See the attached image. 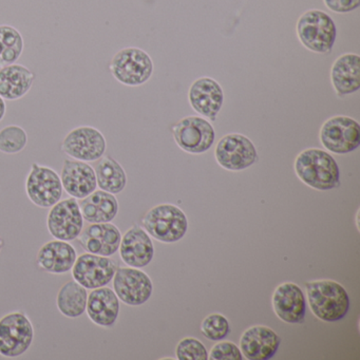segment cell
Instances as JSON below:
<instances>
[{"mask_svg":"<svg viewBox=\"0 0 360 360\" xmlns=\"http://www.w3.org/2000/svg\"><path fill=\"white\" fill-rule=\"evenodd\" d=\"M24 51V39L14 27L0 26V68L15 64Z\"/></svg>","mask_w":360,"mask_h":360,"instance_id":"obj_28","label":"cell"},{"mask_svg":"<svg viewBox=\"0 0 360 360\" xmlns=\"http://www.w3.org/2000/svg\"><path fill=\"white\" fill-rule=\"evenodd\" d=\"M60 180L64 191L77 200L88 197L98 187L94 167L77 160H65Z\"/></svg>","mask_w":360,"mask_h":360,"instance_id":"obj_19","label":"cell"},{"mask_svg":"<svg viewBox=\"0 0 360 360\" xmlns=\"http://www.w3.org/2000/svg\"><path fill=\"white\" fill-rule=\"evenodd\" d=\"M323 3L328 10L340 14L349 13L360 6V0H323Z\"/></svg>","mask_w":360,"mask_h":360,"instance_id":"obj_33","label":"cell"},{"mask_svg":"<svg viewBox=\"0 0 360 360\" xmlns=\"http://www.w3.org/2000/svg\"><path fill=\"white\" fill-rule=\"evenodd\" d=\"M319 139L322 146L330 153L347 155L359 147V124L345 115L330 117L321 126Z\"/></svg>","mask_w":360,"mask_h":360,"instance_id":"obj_7","label":"cell"},{"mask_svg":"<svg viewBox=\"0 0 360 360\" xmlns=\"http://www.w3.org/2000/svg\"><path fill=\"white\" fill-rule=\"evenodd\" d=\"M214 157L224 169L241 172L256 163L258 153L250 139L243 134H231L219 141Z\"/></svg>","mask_w":360,"mask_h":360,"instance_id":"obj_9","label":"cell"},{"mask_svg":"<svg viewBox=\"0 0 360 360\" xmlns=\"http://www.w3.org/2000/svg\"><path fill=\"white\" fill-rule=\"evenodd\" d=\"M84 221L79 202L69 198L52 206L47 217L48 231L56 240L73 241L83 231Z\"/></svg>","mask_w":360,"mask_h":360,"instance_id":"obj_13","label":"cell"},{"mask_svg":"<svg viewBox=\"0 0 360 360\" xmlns=\"http://www.w3.org/2000/svg\"><path fill=\"white\" fill-rule=\"evenodd\" d=\"M77 238L86 252L111 257L119 250L122 235L115 224L108 222L89 225Z\"/></svg>","mask_w":360,"mask_h":360,"instance_id":"obj_18","label":"cell"},{"mask_svg":"<svg viewBox=\"0 0 360 360\" xmlns=\"http://www.w3.org/2000/svg\"><path fill=\"white\" fill-rule=\"evenodd\" d=\"M84 220L91 224L111 222L119 212V202L112 193L94 191L79 203Z\"/></svg>","mask_w":360,"mask_h":360,"instance_id":"obj_25","label":"cell"},{"mask_svg":"<svg viewBox=\"0 0 360 360\" xmlns=\"http://www.w3.org/2000/svg\"><path fill=\"white\" fill-rule=\"evenodd\" d=\"M4 245H5V241H4L3 238L0 237V252L3 250Z\"/></svg>","mask_w":360,"mask_h":360,"instance_id":"obj_35","label":"cell"},{"mask_svg":"<svg viewBox=\"0 0 360 360\" xmlns=\"http://www.w3.org/2000/svg\"><path fill=\"white\" fill-rule=\"evenodd\" d=\"M176 358L179 360H207L208 353L205 345L195 338L182 339L176 345Z\"/></svg>","mask_w":360,"mask_h":360,"instance_id":"obj_31","label":"cell"},{"mask_svg":"<svg viewBox=\"0 0 360 360\" xmlns=\"http://www.w3.org/2000/svg\"><path fill=\"white\" fill-rule=\"evenodd\" d=\"M34 81V73L22 65L0 68V96L4 100H20L30 91Z\"/></svg>","mask_w":360,"mask_h":360,"instance_id":"obj_24","label":"cell"},{"mask_svg":"<svg viewBox=\"0 0 360 360\" xmlns=\"http://www.w3.org/2000/svg\"><path fill=\"white\" fill-rule=\"evenodd\" d=\"M294 168L301 182L317 191H330L340 185L338 164L321 149H305L299 153Z\"/></svg>","mask_w":360,"mask_h":360,"instance_id":"obj_1","label":"cell"},{"mask_svg":"<svg viewBox=\"0 0 360 360\" xmlns=\"http://www.w3.org/2000/svg\"><path fill=\"white\" fill-rule=\"evenodd\" d=\"M241 351L231 341H221L212 347L208 359L210 360H242Z\"/></svg>","mask_w":360,"mask_h":360,"instance_id":"obj_32","label":"cell"},{"mask_svg":"<svg viewBox=\"0 0 360 360\" xmlns=\"http://www.w3.org/2000/svg\"><path fill=\"white\" fill-rule=\"evenodd\" d=\"M311 313L326 322L343 319L349 309V297L341 284L333 280H318L305 284Z\"/></svg>","mask_w":360,"mask_h":360,"instance_id":"obj_2","label":"cell"},{"mask_svg":"<svg viewBox=\"0 0 360 360\" xmlns=\"http://www.w3.org/2000/svg\"><path fill=\"white\" fill-rule=\"evenodd\" d=\"M88 292L77 281H69L58 290L56 305L58 311L68 318L83 315L87 307Z\"/></svg>","mask_w":360,"mask_h":360,"instance_id":"obj_27","label":"cell"},{"mask_svg":"<svg viewBox=\"0 0 360 360\" xmlns=\"http://www.w3.org/2000/svg\"><path fill=\"white\" fill-rule=\"evenodd\" d=\"M122 260L130 267L142 269L153 261L155 255L153 241L148 233L139 226H132L122 237L120 244Z\"/></svg>","mask_w":360,"mask_h":360,"instance_id":"obj_20","label":"cell"},{"mask_svg":"<svg viewBox=\"0 0 360 360\" xmlns=\"http://www.w3.org/2000/svg\"><path fill=\"white\" fill-rule=\"evenodd\" d=\"M188 101L195 112L216 121L224 103V92L212 77H200L189 88Z\"/></svg>","mask_w":360,"mask_h":360,"instance_id":"obj_15","label":"cell"},{"mask_svg":"<svg viewBox=\"0 0 360 360\" xmlns=\"http://www.w3.org/2000/svg\"><path fill=\"white\" fill-rule=\"evenodd\" d=\"M281 338L269 326H255L245 330L240 339V351L250 360H269L279 349Z\"/></svg>","mask_w":360,"mask_h":360,"instance_id":"obj_16","label":"cell"},{"mask_svg":"<svg viewBox=\"0 0 360 360\" xmlns=\"http://www.w3.org/2000/svg\"><path fill=\"white\" fill-rule=\"evenodd\" d=\"M109 68L117 82L129 87H136L149 81L153 73V63L144 50L124 48L113 56Z\"/></svg>","mask_w":360,"mask_h":360,"instance_id":"obj_5","label":"cell"},{"mask_svg":"<svg viewBox=\"0 0 360 360\" xmlns=\"http://www.w3.org/2000/svg\"><path fill=\"white\" fill-rule=\"evenodd\" d=\"M96 183L98 187L107 193L117 195L122 193L127 184V176L125 170L109 155H103L96 164Z\"/></svg>","mask_w":360,"mask_h":360,"instance_id":"obj_26","label":"cell"},{"mask_svg":"<svg viewBox=\"0 0 360 360\" xmlns=\"http://www.w3.org/2000/svg\"><path fill=\"white\" fill-rule=\"evenodd\" d=\"M112 280L117 298L125 304L139 307L147 302L153 295L150 278L136 267H117Z\"/></svg>","mask_w":360,"mask_h":360,"instance_id":"obj_14","label":"cell"},{"mask_svg":"<svg viewBox=\"0 0 360 360\" xmlns=\"http://www.w3.org/2000/svg\"><path fill=\"white\" fill-rule=\"evenodd\" d=\"M63 184L58 172L47 166L33 163L26 180L29 200L41 208H51L63 197Z\"/></svg>","mask_w":360,"mask_h":360,"instance_id":"obj_8","label":"cell"},{"mask_svg":"<svg viewBox=\"0 0 360 360\" xmlns=\"http://www.w3.org/2000/svg\"><path fill=\"white\" fill-rule=\"evenodd\" d=\"M104 134L91 126H79L71 130L62 143V150L77 161H98L106 153Z\"/></svg>","mask_w":360,"mask_h":360,"instance_id":"obj_11","label":"cell"},{"mask_svg":"<svg viewBox=\"0 0 360 360\" xmlns=\"http://www.w3.org/2000/svg\"><path fill=\"white\" fill-rule=\"evenodd\" d=\"M117 269V262L109 257L87 252L77 257L71 271L77 283L86 290H96L110 283Z\"/></svg>","mask_w":360,"mask_h":360,"instance_id":"obj_12","label":"cell"},{"mask_svg":"<svg viewBox=\"0 0 360 360\" xmlns=\"http://www.w3.org/2000/svg\"><path fill=\"white\" fill-rule=\"evenodd\" d=\"M77 258V250L70 243L53 240L41 246L37 254V262L43 271L62 275L72 269Z\"/></svg>","mask_w":360,"mask_h":360,"instance_id":"obj_21","label":"cell"},{"mask_svg":"<svg viewBox=\"0 0 360 360\" xmlns=\"http://www.w3.org/2000/svg\"><path fill=\"white\" fill-rule=\"evenodd\" d=\"M201 332L204 337L212 341H221L231 332L229 320L222 314L208 315L201 323Z\"/></svg>","mask_w":360,"mask_h":360,"instance_id":"obj_30","label":"cell"},{"mask_svg":"<svg viewBox=\"0 0 360 360\" xmlns=\"http://www.w3.org/2000/svg\"><path fill=\"white\" fill-rule=\"evenodd\" d=\"M174 140L183 150L201 155L212 148L216 139L214 127L201 117H187L172 127Z\"/></svg>","mask_w":360,"mask_h":360,"instance_id":"obj_10","label":"cell"},{"mask_svg":"<svg viewBox=\"0 0 360 360\" xmlns=\"http://www.w3.org/2000/svg\"><path fill=\"white\" fill-rule=\"evenodd\" d=\"M34 328L26 314L12 311L0 319V355L18 358L32 345Z\"/></svg>","mask_w":360,"mask_h":360,"instance_id":"obj_6","label":"cell"},{"mask_svg":"<svg viewBox=\"0 0 360 360\" xmlns=\"http://www.w3.org/2000/svg\"><path fill=\"white\" fill-rule=\"evenodd\" d=\"M271 304L276 315L282 321L290 324L304 321L307 302L304 294L296 283L280 284L274 292Z\"/></svg>","mask_w":360,"mask_h":360,"instance_id":"obj_17","label":"cell"},{"mask_svg":"<svg viewBox=\"0 0 360 360\" xmlns=\"http://www.w3.org/2000/svg\"><path fill=\"white\" fill-rule=\"evenodd\" d=\"M142 223L151 237L163 243L180 241L188 227L183 210L172 204H161L151 208L145 214Z\"/></svg>","mask_w":360,"mask_h":360,"instance_id":"obj_4","label":"cell"},{"mask_svg":"<svg viewBox=\"0 0 360 360\" xmlns=\"http://www.w3.org/2000/svg\"><path fill=\"white\" fill-rule=\"evenodd\" d=\"M28 144V134L20 126L10 125L0 130V151L6 155H16Z\"/></svg>","mask_w":360,"mask_h":360,"instance_id":"obj_29","label":"cell"},{"mask_svg":"<svg viewBox=\"0 0 360 360\" xmlns=\"http://www.w3.org/2000/svg\"><path fill=\"white\" fill-rule=\"evenodd\" d=\"M88 317L96 326L103 328L112 326L120 314V299L115 290L109 288H96L88 295Z\"/></svg>","mask_w":360,"mask_h":360,"instance_id":"obj_22","label":"cell"},{"mask_svg":"<svg viewBox=\"0 0 360 360\" xmlns=\"http://www.w3.org/2000/svg\"><path fill=\"white\" fill-rule=\"evenodd\" d=\"M296 31L300 43L315 53H328L336 41L334 20L320 10H309L303 13L297 22Z\"/></svg>","mask_w":360,"mask_h":360,"instance_id":"obj_3","label":"cell"},{"mask_svg":"<svg viewBox=\"0 0 360 360\" xmlns=\"http://www.w3.org/2000/svg\"><path fill=\"white\" fill-rule=\"evenodd\" d=\"M6 111H7V106H6L5 100L0 96V122L5 117Z\"/></svg>","mask_w":360,"mask_h":360,"instance_id":"obj_34","label":"cell"},{"mask_svg":"<svg viewBox=\"0 0 360 360\" xmlns=\"http://www.w3.org/2000/svg\"><path fill=\"white\" fill-rule=\"evenodd\" d=\"M330 82L338 96H349L360 89V56L347 53L339 56L330 69Z\"/></svg>","mask_w":360,"mask_h":360,"instance_id":"obj_23","label":"cell"}]
</instances>
